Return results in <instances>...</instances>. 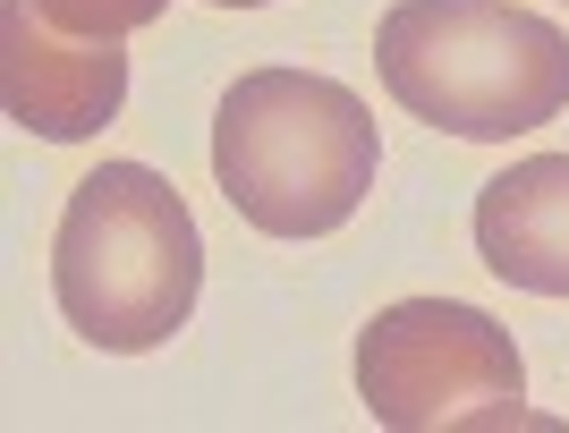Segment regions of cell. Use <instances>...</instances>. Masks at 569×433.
<instances>
[{
  "instance_id": "6da1fadb",
  "label": "cell",
  "mask_w": 569,
  "mask_h": 433,
  "mask_svg": "<svg viewBox=\"0 0 569 433\" xmlns=\"http://www.w3.org/2000/svg\"><path fill=\"white\" fill-rule=\"evenodd\" d=\"M51 298L102 358H144L170 332H188L204 298V239L188 195L144 162L86 170L51 230Z\"/></svg>"
},
{
  "instance_id": "7a4b0ae2",
  "label": "cell",
  "mask_w": 569,
  "mask_h": 433,
  "mask_svg": "<svg viewBox=\"0 0 569 433\" xmlns=\"http://www.w3.org/2000/svg\"><path fill=\"white\" fill-rule=\"evenodd\" d=\"M375 111L315 69H247L213 111V179L263 239H332L375 195Z\"/></svg>"
},
{
  "instance_id": "ba28073f",
  "label": "cell",
  "mask_w": 569,
  "mask_h": 433,
  "mask_svg": "<svg viewBox=\"0 0 569 433\" xmlns=\"http://www.w3.org/2000/svg\"><path fill=\"white\" fill-rule=\"evenodd\" d=\"M213 9H263V0H213Z\"/></svg>"
},
{
  "instance_id": "3957f363",
  "label": "cell",
  "mask_w": 569,
  "mask_h": 433,
  "mask_svg": "<svg viewBox=\"0 0 569 433\" xmlns=\"http://www.w3.org/2000/svg\"><path fill=\"white\" fill-rule=\"evenodd\" d=\"M375 69L408 120L468 144L527 137L569 111V34L519 0H391Z\"/></svg>"
},
{
  "instance_id": "5b68a950",
  "label": "cell",
  "mask_w": 569,
  "mask_h": 433,
  "mask_svg": "<svg viewBox=\"0 0 569 433\" xmlns=\"http://www.w3.org/2000/svg\"><path fill=\"white\" fill-rule=\"evenodd\" d=\"M0 102L26 137H102L128 111V43H77L34 0H9L0 9Z\"/></svg>"
},
{
  "instance_id": "52a82bcc",
  "label": "cell",
  "mask_w": 569,
  "mask_h": 433,
  "mask_svg": "<svg viewBox=\"0 0 569 433\" xmlns=\"http://www.w3.org/2000/svg\"><path fill=\"white\" fill-rule=\"evenodd\" d=\"M60 34H77V43H128L137 26H153L170 9V0H34Z\"/></svg>"
},
{
  "instance_id": "8992f818",
  "label": "cell",
  "mask_w": 569,
  "mask_h": 433,
  "mask_svg": "<svg viewBox=\"0 0 569 433\" xmlns=\"http://www.w3.org/2000/svg\"><path fill=\"white\" fill-rule=\"evenodd\" d=\"M476 255L527 298H569V153H527L476 188Z\"/></svg>"
},
{
  "instance_id": "277c9868",
  "label": "cell",
  "mask_w": 569,
  "mask_h": 433,
  "mask_svg": "<svg viewBox=\"0 0 569 433\" xmlns=\"http://www.w3.org/2000/svg\"><path fill=\"white\" fill-rule=\"evenodd\" d=\"M357 400L391 433H501L527 416L519 340L485 306L459 298H400L357 332Z\"/></svg>"
}]
</instances>
